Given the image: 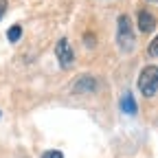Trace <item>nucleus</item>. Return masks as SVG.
<instances>
[{
    "label": "nucleus",
    "mask_w": 158,
    "mask_h": 158,
    "mask_svg": "<svg viewBox=\"0 0 158 158\" xmlns=\"http://www.w3.org/2000/svg\"><path fill=\"white\" fill-rule=\"evenodd\" d=\"M116 42L118 46H121V51L130 53L134 51V31H132V22H130V18L127 15H118V22H116Z\"/></svg>",
    "instance_id": "1"
},
{
    "label": "nucleus",
    "mask_w": 158,
    "mask_h": 158,
    "mask_svg": "<svg viewBox=\"0 0 158 158\" xmlns=\"http://www.w3.org/2000/svg\"><path fill=\"white\" fill-rule=\"evenodd\" d=\"M138 88L143 97H154L158 90V66H145L138 75Z\"/></svg>",
    "instance_id": "2"
},
{
    "label": "nucleus",
    "mask_w": 158,
    "mask_h": 158,
    "mask_svg": "<svg viewBox=\"0 0 158 158\" xmlns=\"http://www.w3.org/2000/svg\"><path fill=\"white\" fill-rule=\"evenodd\" d=\"M55 57H57V62L62 68H70L73 62H75V53H73V46L68 44V40L62 37L59 42L55 44Z\"/></svg>",
    "instance_id": "3"
},
{
    "label": "nucleus",
    "mask_w": 158,
    "mask_h": 158,
    "mask_svg": "<svg viewBox=\"0 0 158 158\" xmlns=\"http://www.w3.org/2000/svg\"><path fill=\"white\" fill-rule=\"evenodd\" d=\"M94 88H97V81H94V77H90V75H81V77L73 84V92H75V94H88V92H92Z\"/></svg>",
    "instance_id": "4"
},
{
    "label": "nucleus",
    "mask_w": 158,
    "mask_h": 158,
    "mask_svg": "<svg viewBox=\"0 0 158 158\" xmlns=\"http://www.w3.org/2000/svg\"><path fill=\"white\" fill-rule=\"evenodd\" d=\"M138 29H141V33H152L156 29V18L149 11H141L138 13Z\"/></svg>",
    "instance_id": "5"
},
{
    "label": "nucleus",
    "mask_w": 158,
    "mask_h": 158,
    "mask_svg": "<svg viewBox=\"0 0 158 158\" xmlns=\"http://www.w3.org/2000/svg\"><path fill=\"white\" fill-rule=\"evenodd\" d=\"M121 110L125 112V114H136V101H134V97L130 94V92H125L123 94V99H121Z\"/></svg>",
    "instance_id": "6"
},
{
    "label": "nucleus",
    "mask_w": 158,
    "mask_h": 158,
    "mask_svg": "<svg viewBox=\"0 0 158 158\" xmlns=\"http://www.w3.org/2000/svg\"><path fill=\"white\" fill-rule=\"evenodd\" d=\"M20 35H22V27L20 24H13L9 31H7V37H9V42H18Z\"/></svg>",
    "instance_id": "7"
},
{
    "label": "nucleus",
    "mask_w": 158,
    "mask_h": 158,
    "mask_svg": "<svg viewBox=\"0 0 158 158\" xmlns=\"http://www.w3.org/2000/svg\"><path fill=\"white\" fill-rule=\"evenodd\" d=\"M147 53H149L152 57H158V35L152 40V44L147 46Z\"/></svg>",
    "instance_id": "8"
},
{
    "label": "nucleus",
    "mask_w": 158,
    "mask_h": 158,
    "mask_svg": "<svg viewBox=\"0 0 158 158\" xmlns=\"http://www.w3.org/2000/svg\"><path fill=\"white\" fill-rule=\"evenodd\" d=\"M42 158H64V154L53 149V152H44V154H42Z\"/></svg>",
    "instance_id": "9"
},
{
    "label": "nucleus",
    "mask_w": 158,
    "mask_h": 158,
    "mask_svg": "<svg viewBox=\"0 0 158 158\" xmlns=\"http://www.w3.org/2000/svg\"><path fill=\"white\" fill-rule=\"evenodd\" d=\"M5 11H7V0H0V20H2Z\"/></svg>",
    "instance_id": "10"
},
{
    "label": "nucleus",
    "mask_w": 158,
    "mask_h": 158,
    "mask_svg": "<svg viewBox=\"0 0 158 158\" xmlns=\"http://www.w3.org/2000/svg\"><path fill=\"white\" fill-rule=\"evenodd\" d=\"M152 2H158V0H152Z\"/></svg>",
    "instance_id": "11"
}]
</instances>
